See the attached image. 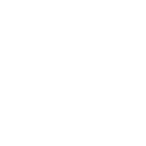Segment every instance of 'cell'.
Returning a JSON list of instances; mask_svg holds the SVG:
<instances>
[]
</instances>
